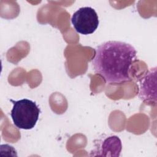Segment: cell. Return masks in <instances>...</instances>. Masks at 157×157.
Masks as SVG:
<instances>
[{"label": "cell", "instance_id": "1", "mask_svg": "<svg viewBox=\"0 0 157 157\" xmlns=\"http://www.w3.org/2000/svg\"><path fill=\"white\" fill-rule=\"evenodd\" d=\"M137 52L131 44L120 41H107L95 48L92 64L95 72L110 84L131 80L130 69Z\"/></svg>", "mask_w": 157, "mask_h": 157}, {"label": "cell", "instance_id": "2", "mask_svg": "<svg viewBox=\"0 0 157 157\" xmlns=\"http://www.w3.org/2000/svg\"><path fill=\"white\" fill-rule=\"evenodd\" d=\"M13 108L10 115L13 124L19 129H31L39 119L40 109L34 101L28 99L18 101L10 100Z\"/></svg>", "mask_w": 157, "mask_h": 157}, {"label": "cell", "instance_id": "3", "mask_svg": "<svg viewBox=\"0 0 157 157\" xmlns=\"http://www.w3.org/2000/svg\"><path fill=\"white\" fill-rule=\"evenodd\" d=\"M71 22L77 33L88 35L93 34L97 29L99 21L94 9L91 7H83L74 13Z\"/></svg>", "mask_w": 157, "mask_h": 157}, {"label": "cell", "instance_id": "4", "mask_svg": "<svg viewBox=\"0 0 157 157\" xmlns=\"http://www.w3.org/2000/svg\"><path fill=\"white\" fill-rule=\"evenodd\" d=\"M156 68L155 67L147 74L140 83L139 98L144 101L156 102Z\"/></svg>", "mask_w": 157, "mask_h": 157}, {"label": "cell", "instance_id": "5", "mask_svg": "<svg viewBox=\"0 0 157 157\" xmlns=\"http://www.w3.org/2000/svg\"><path fill=\"white\" fill-rule=\"evenodd\" d=\"M121 148V142L120 138L116 136H110L104 140L100 149L94 156H119Z\"/></svg>", "mask_w": 157, "mask_h": 157}]
</instances>
